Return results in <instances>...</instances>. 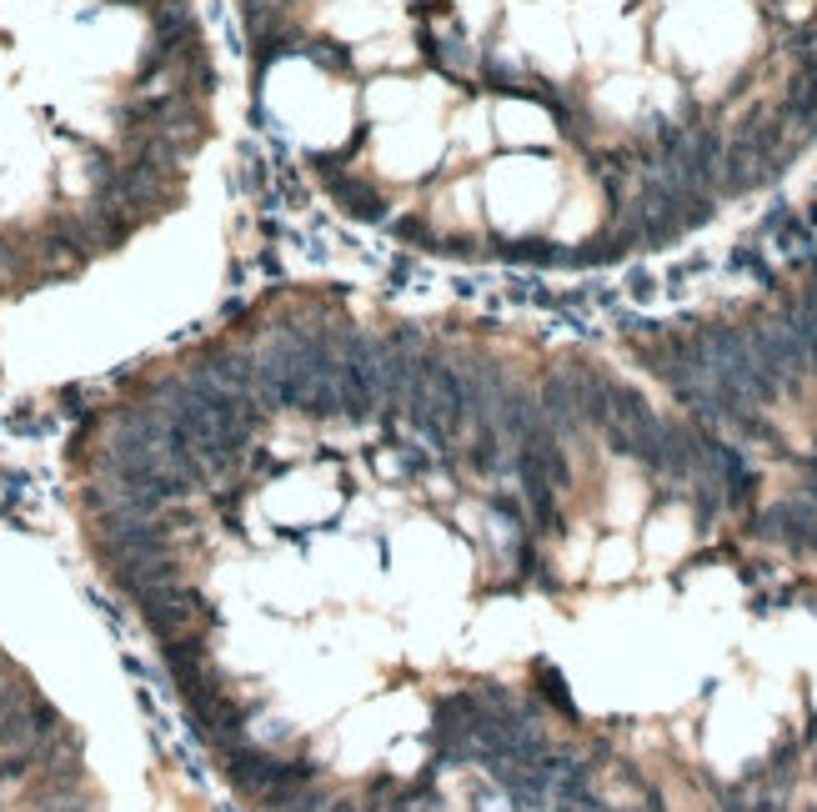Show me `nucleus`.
Instances as JSON below:
<instances>
[{
    "instance_id": "obj_1",
    "label": "nucleus",
    "mask_w": 817,
    "mask_h": 812,
    "mask_svg": "<svg viewBox=\"0 0 817 812\" xmlns=\"http://www.w3.org/2000/svg\"><path fill=\"white\" fill-rule=\"evenodd\" d=\"M311 171H316V181H321V191L346 211V216H356V221H386V196H381V186L371 181V176H361V171H351V166H336V161H311Z\"/></svg>"
}]
</instances>
